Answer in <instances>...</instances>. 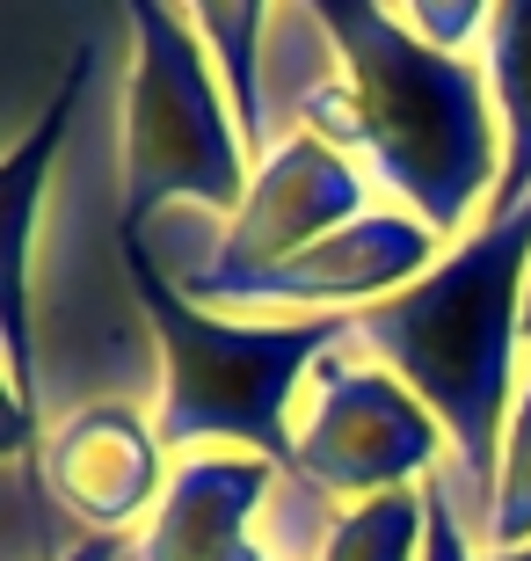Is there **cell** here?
I'll list each match as a JSON object with an SVG mask.
<instances>
[{
  "label": "cell",
  "mask_w": 531,
  "mask_h": 561,
  "mask_svg": "<svg viewBox=\"0 0 531 561\" xmlns=\"http://www.w3.org/2000/svg\"><path fill=\"white\" fill-rule=\"evenodd\" d=\"M327 44L335 81L307 88V125L335 146L371 153L379 183L423 219L437 241H466L473 211L503 183V117L488 73L459 51L423 44L386 0H299Z\"/></svg>",
  "instance_id": "1"
},
{
  "label": "cell",
  "mask_w": 531,
  "mask_h": 561,
  "mask_svg": "<svg viewBox=\"0 0 531 561\" xmlns=\"http://www.w3.org/2000/svg\"><path fill=\"white\" fill-rule=\"evenodd\" d=\"M524 291H531V197L488 211L451 255H437L408 291L357 313V351L386 365L451 445V496L488 533L503 423L517 401V351H524Z\"/></svg>",
  "instance_id": "2"
},
{
  "label": "cell",
  "mask_w": 531,
  "mask_h": 561,
  "mask_svg": "<svg viewBox=\"0 0 531 561\" xmlns=\"http://www.w3.org/2000/svg\"><path fill=\"white\" fill-rule=\"evenodd\" d=\"M146 335L161 351L153 431L175 453H255L291 481V423L313 365L357 335V313H285V321H219L183 299L175 271L146 241H117Z\"/></svg>",
  "instance_id": "3"
},
{
  "label": "cell",
  "mask_w": 531,
  "mask_h": 561,
  "mask_svg": "<svg viewBox=\"0 0 531 561\" xmlns=\"http://www.w3.org/2000/svg\"><path fill=\"white\" fill-rule=\"evenodd\" d=\"M117 8L131 30L117 241H146V219L161 205H205L233 219L255 183V153L197 22L183 15V0H117Z\"/></svg>",
  "instance_id": "4"
},
{
  "label": "cell",
  "mask_w": 531,
  "mask_h": 561,
  "mask_svg": "<svg viewBox=\"0 0 531 561\" xmlns=\"http://www.w3.org/2000/svg\"><path fill=\"white\" fill-rule=\"evenodd\" d=\"M445 423L357 343L313 365L291 423V496L371 503L386 489H423L445 467Z\"/></svg>",
  "instance_id": "5"
},
{
  "label": "cell",
  "mask_w": 531,
  "mask_h": 561,
  "mask_svg": "<svg viewBox=\"0 0 531 561\" xmlns=\"http://www.w3.org/2000/svg\"><path fill=\"white\" fill-rule=\"evenodd\" d=\"M349 219H365V175L335 139L299 125L255 161V183H247L241 211L226 219L219 249L175 285L197 307H241L269 271H285L291 255H307L313 241H327Z\"/></svg>",
  "instance_id": "6"
},
{
  "label": "cell",
  "mask_w": 531,
  "mask_h": 561,
  "mask_svg": "<svg viewBox=\"0 0 531 561\" xmlns=\"http://www.w3.org/2000/svg\"><path fill=\"white\" fill-rule=\"evenodd\" d=\"M95 81V44H81L66 59L51 103L37 110V125L0 153V365L15 379V394L37 409V299H30V249H37V219L51 197V168L66 153V131L81 117V95Z\"/></svg>",
  "instance_id": "7"
},
{
  "label": "cell",
  "mask_w": 531,
  "mask_h": 561,
  "mask_svg": "<svg viewBox=\"0 0 531 561\" xmlns=\"http://www.w3.org/2000/svg\"><path fill=\"white\" fill-rule=\"evenodd\" d=\"M161 431L124 409V401H88L66 423L44 431L37 474L44 489L88 525V533H124V525L153 518V496H161Z\"/></svg>",
  "instance_id": "8"
},
{
  "label": "cell",
  "mask_w": 531,
  "mask_h": 561,
  "mask_svg": "<svg viewBox=\"0 0 531 561\" xmlns=\"http://www.w3.org/2000/svg\"><path fill=\"white\" fill-rule=\"evenodd\" d=\"M445 255V241L415 219V211H365L313 241L307 255H291L285 271H269L241 307H307V313H343V307H379L393 291H408L415 277Z\"/></svg>",
  "instance_id": "9"
},
{
  "label": "cell",
  "mask_w": 531,
  "mask_h": 561,
  "mask_svg": "<svg viewBox=\"0 0 531 561\" xmlns=\"http://www.w3.org/2000/svg\"><path fill=\"white\" fill-rule=\"evenodd\" d=\"M277 481L285 467L255 453H183L146 533L131 540V561H226L233 547H247V525Z\"/></svg>",
  "instance_id": "10"
},
{
  "label": "cell",
  "mask_w": 531,
  "mask_h": 561,
  "mask_svg": "<svg viewBox=\"0 0 531 561\" xmlns=\"http://www.w3.org/2000/svg\"><path fill=\"white\" fill-rule=\"evenodd\" d=\"M183 15L197 22L211 66H219L233 117H241L247 153L263 161L269 146V88H263V37H269V0H183Z\"/></svg>",
  "instance_id": "11"
},
{
  "label": "cell",
  "mask_w": 531,
  "mask_h": 561,
  "mask_svg": "<svg viewBox=\"0 0 531 561\" xmlns=\"http://www.w3.org/2000/svg\"><path fill=\"white\" fill-rule=\"evenodd\" d=\"M488 95L503 117V183L488 211L531 197V0H495L488 15Z\"/></svg>",
  "instance_id": "12"
},
{
  "label": "cell",
  "mask_w": 531,
  "mask_h": 561,
  "mask_svg": "<svg viewBox=\"0 0 531 561\" xmlns=\"http://www.w3.org/2000/svg\"><path fill=\"white\" fill-rule=\"evenodd\" d=\"M429 533V489H386L371 503H343L321 525L313 561H423Z\"/></svg>",
  "instance_id": "13"
},
{
  "label": "cell",
  "mask_w": 531,
  "mask_h": 561,
  "mask_svg": "<svg viewBox=\"0 0 531 561\" xmlns=\"http://www.w3.org/2000/svg\"><path fill=\"white\" fill-rule=\"evenodd\" d=\"M488 547H531V373L517 379L510 423H503V467H495V503H488Z\"/></svg>",
  "instance_id": "14"
},
{
  "label": "cell",
  "mask_w": 531,
  "mask_h": 561,
  "mask_svg": "<svg viewBox=\"0 0 531 561\" xmlns=\"http://www.w3.org/2000/svg\"><path fill=\"white\" fill-rule=\"evenodd\" d=\"M495 0H401V22H408L423 44H437V51H459L466 59V44L488 30Z\"/></svg>",
  "instance_id": "15"
},
{
  "label": "cell",
  "mask_w": 531,
  "mask_h": 561,
  "mask_svg": "<svg viewBox=\"0 0 531 561\" xmlns=\"http://www.w3.org/2000/svg\"><path fill=\"white\" fill-rule=\"evenodd\" d=\"M429 489V533H423V561H481L466 540V518H459V496H451V474L437 467V474L423 481Z\"/></svg>",
  "instance_id": "16"
},
{
  "label": "cell",
  "mask_w": 531,
  "mask_h": 561,
  "mask_svg": "<svg viewBox=\"0 0 531 561\" xmlns=\"http://www.w3.org/2000/svg\"><path fill=\"white\" fill-rule=\"evenodd\" d=\"M44 453V416L15 394V379L0 365V459H37Z\"/></svg>",
  "instance_id": "17"
},
{
  "label": "cell",
  "mask_w": 531,
  "mask_h": 561,
  "mask_svg": "<svg viewBox=\"0 0 531 561\" xmlns=\"http://www.w3.org/2000/svg\"><path fill=\"white\" fill-rule=\"evenodd\" d=\"M131 554V540H124V533H81V540L66 547L59 561H124Z\"/></svg>",
  "instance_id": "18"
},
{
  "label": "cell",
  "mask_w": 531,
  "mask_h": 561,
  "mask_svg": "<svg viewBox=\"0 0 531 561\" xmlns=\"http://www.w3.org/2000/svg\"><path fill=\"white\" fill-rule=\"evenodd\" d=\"M481 561H531V547H488Z\"/></svg>",
  "instance_id": "19"
},
{
  "label": "cell",
  "mask_w": 531,
  "mask_h": 561,
  "mask_svg": "<svg viewBox=\"0 0 531 561\" xmlns=\"http://www.w3.org/2000/svg\"><path fill=\"white\" fill-rule=\"evenodd\" d=\"M226 561H269V554H263V547H255V540H247V547H233V554H226Z\"/></svg>",
  "instance_id": "20"
}]
</instances>
